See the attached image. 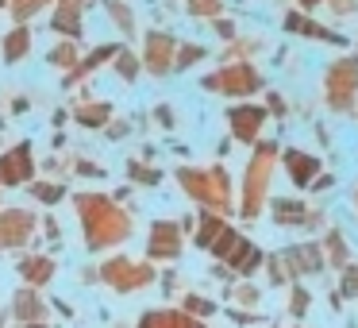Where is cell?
<instances>
[{
  "mask_svg": "<svg viewBox=\"0 0 358 328\" xmlns=\"http://www.w3.org/2000/svg\"><path fill=\"white\" fill-rule=\"evenodd\" d=\"M20 328H50V320H39V324H20Z\"/></svg>",
  "mask_w": 358,
  "mask_h": 328,
  "instance_id": "obj_39",
  "label": "cell"
},
{
  "mask_svg": "<svg viewBox=\"0 0 358 328\" xmlns=\"http://www.w3.org/2000/svg\"><path fill=\"white\" fill-rule=\"evenodd\" d=\"M143 62H147L150 74H170L173 62H178V50H173L170 35H147V50H143Z\"/></svg>",
  "mask_w": 358,
  "mask_h": 328,
  "instance_id": "obj_16",
  "label": "cell"
},
{
  "mask_svg": "<svg viewBox=\"0 0 358 328\" xmlns=\"http://www.w3.org/2000/svg\"><path fill=\"white\" fill-rule=\"evenodd\" d=\"M50 62L62 66V70H78V50H73L70 43H62V47H58L55 55H50Z\"/></svg>",
  "mask_w": 358,
  "mask_h": 328,
  "instance_id": "obj_32",
  "label": "cell"
},
{
  "mask_svg": "<svg viewBox=\"0 0 358 328\" xmlns=\"http://www.w3.org/2000/svg\"><path fill=\"white\" fill-rule=\"evenodd\" d=\"M135 328H208V320H196L189 317L185 309H173V305H162V309H147L139 320H135Z\"/></svg>",
  "mask_w": 358,
  "mask_h": 328,
  "instance_id": "obj_14",
  "label": "cell"
},
{
  "mask_svg": "<svg viewBox=\"0 0 358 328\" xmlns=\"http://www.w3.org/2000/svg\"><path fill=\"white\" fill-rule=\"evenodd\" d=\"M231 301H235V309H243V305H258L262 301V289L250 286V282H239V286L231 289Z\"/></svg>",
  "mask_w": 358,
  "mask_h": 328,
  "instance_id": "obj_29",
  "label": "cell"
},
{
  "mask_svg": "<svg viewBox=\"0 0 358 328\" xmlns=\"http://www.w3.org/2000/svg\"><path fill=\"white\" fill-rule=\"evenodd\" d=\"M73 209H78V220H81L85 247L93 251V255H108V251L124 247L135 235L131 212L108 193H78L73 197Z\"/></svg>",
  "mask_w": 358,
  "mask_h": 328,
  "instance_id": "obj_1",
  "label": "cell"
},
{
  "mask_svg": "<svg viewBox=\"0 0 358 328\" xmlns=\"http://www.w3.org/2000/svg\"><path fill=\"white\" fill-rule=\"evenodd\" d=\"M281 263H285L289 278H308V274H320L324 271V247L320 243H296V247H285L281 251Z\"/></svg>",
  "mask_w": 358,
  "mask_h": 328,
  "instance_id": "obj_10",
  "label": "cell"
},
{
  "mask_svg": "<svg viewBox=\"0 0 358 328\" xmlns=\"http://www.w3.org/2000/svg\"><path fill=\"white\" fill-rule=\"evenodd\" d=\"M116 70H120V78H124V81H131L135 74H139V58H135L131 50H120V55H116Z\"/></svg>",
  "mask_w": 358,
  "mask_h": 328,
  "instance_id": "obj_31",
  "label": "cell"
},
{
  "mask_svg": "<svg viewBox=\"0 0 358 328\" xmlns=\"http://www.w3.org/2000/svg\"><path fill=\"white\" fill-rule=\"evenodd\" d=\"M35 178V155L27 143L8 147L0 155V186H31Z\"/></svg>",
  "mask_w": 358,
  "mask_h": 328,
  "instance_id": "obj_9",
  "label": "cell"
},
{
  "mask_svg": "<svg viewBox=\"0 0 358 328\" xmlns=\"http://www.w3.org/2000/svg\"><path fill=\"white\" fill-rule=\"evenodd\" d=\"M120 328H127V324H120Z\"/></svg>",
  "mask_w": 358,
  "mask_h": 328,
  "instance_id": "obj_41",
  "label": "cell"
},
{
  "mask_svg": "<svg viewBox=\"0 0 358 328\" xmlns=\"http://www.w3.org/2000/svg\"><path fill=\"white\" fill-rule=\"evenodd\" d=\"M78 174H85V178H104V170L96 163H78Z\"/></svg>",
  "mask_w": 358,
  "mask_h": 328,
  "instance_id": "obj_35",
  "label": "cell"
},
{
  "mask_svg": "<svg viewBox=\"0 0 358 328\" xmlns=\"http://www.w3.org/2000/svg\"><path fill=\"white\" fill-rule=\"evenodd\" d=\"M201 86L212 89V93H224V97H250L258 86H262V78H258V70H250L247 62H239V66H227V70L204 78Z\"/></svg>",
  "mask_w": 358,
  "mask_h": 328,
  "instance_id": "obj_8",
  "label": "cell"
},
{
  "mask_svg": "<svg viewBox=\"0 0 358 328\" xmlns=\"http://www.w3.org/2000/svg\"><path fill=\"white\" fill-rule=\"evenodd\" d=\"M108 116H112L108 104H85V109H78V124H85V128H101V124H108Z\"/></svg>",
  "mask_w": 358,
  "mask_h": 328,
  "instance_id": "obj_26",
  "label": "cell"
},
{
  "mask_svg": "<svg viewBox=\"0 0 358 328\" xmlns=\"http://www.w3.org/2000/svg\"><path fill=\"white\" fill-rule=\"evenodd\" d=\"M201 58H204V50H201V47H193V43H189V47H181V50H178V62H173V70H185V66L201 62Z\"/></svg>",
  "mask_w": 358,
  "mask_h": 328,
  "instance_id": "obj_33",
  "label": "cell"
},
{
  "mask_svg": "<svg viewBox=\"0 0 358 328\" xmlns=\"http://www.w3.org/2000/svg\"><path fill=\"white\" fill-rule=\"evenodd\" d=\"M278 143H255V155L247 163L243 174V193H239V217L243 220H258L270 197V182H273V166H278Z\"/></svg>",
  "mask_w": 358,
  "mask_h": 328,
  "instance_id": "obj_3",
  "label": "cell"
},
{
  "mask_svg": "<svg viewBox=\"0 0 358 328\" xmlns=\"http://www.w3.org/2000/svg\"><path fill=\"white\" fill-rule=\"evenodd\" d=\"M127 174H131V182H139V186H158V182H162V174H158L155 166H143L139 158L127 163Z\"/></svg>",
  "mask_w": 358,
  "mask_h": 328,
  "instance_id": "obj_27",
  "label": "cell"
},
{
  "mask_svg": "<svg viewBox=\"0 0 358 328\" xmlns=\"http://www.w3.org/2000/svg\"><path fill=\"white\" fill-rule=\"evenodd\" d=\"M27 47H31V35H27V27H20V32H12L8 39H4V58H8V62H20V58L27 55Z\"/></svg>",
  "mask_w": 358,
  "mask_h": 328,
  "instance_id": "obj_23",
  "label": "cell"
},
{
  "mask_svg": "<svg viewBox=\"0 0 358 328\" xmlns=\"http://www.w3.org/2000/svg\"><path fill=\"white\" fill-rule=\"evenodd\" d=\"M27 189H31V197H35L39 205H58V201L66 197V189L58 186V182H31Z\"/></svg>",
  "mask_w": 358,
  "mask_h": 328,
  "instance_id": "obj_24",
  "label": "cell"
},
{
  "mask_svg": "<svg viewBox=\"0 0 358 328\" xmlns=\"http://www.w3.org/2000/svg\"><path fill=\"white\" fill-rule=\"evenodd\" d=\"M270 212H273V220H278V224H285V228H293V224H316V217H312L301 201H289V197H278V201L270 205Z\"/></svg>",
  "mask_w": 358,
  "mask_h": 328,
  "instance_id": "obj_20",
  "label": "cell"
},
{
  "mask_svg": "<svg viewBox=\"0 0 358 328\" xmlns=\"http://www.w3.org/2000/svg\"><path fill=\"white\" fill-rule=\"evenodd\" d=\"M281 163H285V174H289V182H293L296 189H308L312 182H316V174H320V158L304 155V151H285Z\"/></svg>",
  "mask_w": 358,
  "mask_h": 328,
  "instance_id": "obj_17",
  "label": "cell"
},
{
  "mask_svg": "<svg viewBox=\"0 0 358 328\" xmlns=\"http://www.w3.org/2000/svg\"><path fill=\"white\" fill-rule=\"evenodd\" d=\"M320 247H324V263L331 266V271H347L350 266V247H347V240H343V232H324V240H320Z\"/></svg>",
  "mask_w": 358,
  "mask_h": 328,
  "instance_id": "obj_19",
  "label": "cell"
},
{
  "mask_svg": "<svg viewBox=\"0 0 358 328\" xmlns=\"http://www.w3.org/2000/svg\"><path fill=\"white\" fill-rule=\"evenodd\" d=\"M262 124H266V109H258V104H235L227 112V128L239 143H258Z\"/></svg>",
  "mask_w": 358,
  "mask_h": 328,
  "instance_id": "obj_13",
  "label": "cell"
},
{
  "mask_svg": "<svg viewBox=\"0 0 358 328\" xmlns=\"http://www.w3.org/2000/svg\"><path fill=\"white\" fill-rule=\"evenodd\" d=\"M16 271H20V278H24V286L43 289V286H50V282H55L58 263H55L50 255H24V259L16 263Z\"/></svg>",
  "mask_w": 358,
  "mask_h": 328,
  "instance_id": "obj_15",
  "label": "cell"
},
{
  "mask_svg": "<svg viewBox=\"0 0 358 328\" xmlns=\"http://www.w3.org/2000/svg\"><path fill=\"white\" fill-rule=\"evenodd\" d=\"M266 278L273 282V286H293V278H289L285 263H281V255H266Z\"/></svg>",
  "mask_w": 358,
  "mask_h": 328,
  "instance_id": "obj_28",
  "label": "cell"
},
{
  "mask_svg": "<svg viewBox=\"0 0 358 328\" xmlns=\"http://www.w3.org/2000/svg\"><path fill=\"white\" fill-rule=\"evenodd\" d=\"M181 309H185L189 317H196V320H208V317H216L220 305L212 301V297H204V294H185L181 297Z\"/></svg>",
  "mask_w": 358,
  "mask_h": 328,
  "instance_id": "obj_21",
  "label": "cell"
},
{
  "mask_svg": "<svg viewBox=\"0 0 358 328\" xmlns=\"http://www.w3.org/2000/svg\"><path fill=\"white\" fill-rule=\"evenodd\" d=\"M239 240H243V232H235V228H227V232H224V240H220L216 247H212V255H216L220 263H227V255L235 251V243H239Z\"/></svg>",
  "mask_w": 358,
  "mask_h": 328,
  "instance_id": "obj_30",
  "label": "cell"
},
{
  "mask_svg": "<svg viewBox=\"0 0 358 328\" xmlns=\"http://www.w3.org/2000/svg\"><path fill=\"white\" fill-rule=\"evenodd\" d=\"M324 97L335 112H350V104L358 101V58H339L327 66Z\"/></svg>",
  "mask_w": 358,
  "mask_h": 328,
  "instance_id": "obj_5",
  "label": "cell"
},
{
  "mask_svg": "<svg viewBox=\"0 0 358 328\" xmlns=\"http://www.w3.org/2000/svg\"><path fill=\"white\" fill-rule=\"evenodd\" d=\"M355 205H358V193H355Z\"/></svg>",
  "mask_w": 358,
  "mask_h": 328,
  "instance_id": "obj_40",
  "label": "cell"
},
{
  "mask_svg": "<svg viewBox=\"0 0 358 328\" xmlns=\"http://www.w3.org/2000/svg\"><path fill=\"white\" fill-rule=\"evenodd\" d=\"M227 271H231V278H255L258 271H266V251L258 247V243H250L247 235H243L239 243H235V251L227 255Z\"/></svg>",
  "mask_w": 358,
  "mask_h": 328,
  "instance_id": "obj_12",
  "label": "cell"
},
{
  "mask_svg": "<svg viewBox=\"0 0 358 328\" xmlns=\"http://www.w3.org/2000/svg\"><path fill=\"white\" fill-rule=\"evenodd\" d=\"M8 317L16 320V328H20V324H39V320L50 317V305H47V297H43L39 289L24 286V289H16V294H12Z\"/></svg>",
  "mask_w": 358,
  "mask_h": 328,
  "instance_id": "obj_11",
  "label": "cell"
},
{
  "mask_svg": "<svg viewBox=\"0 0 358 328\" xmlns=\"http://www.w3.org/2000/svg\"><path fill=\"white\" fill-rule=\"evenodd\" d=\"M231 320H235V324H255V320H262V317H258V313H243V309H235V305H231Z\"/></svg>",
  "mask_w": 358,
  "mask_h": 328,
  "instance_id": "obj_34",
  "label": "cell"
},
{
  "mask_svg": "<svg viewBox=\"0 0 358 328\" xmlns=\"http://www.w3.org/2000/svg\"><path fill=\"white\" fill-rule=\"evenodd\" d=\"M158 120H162V124H166V128H170V124H173V112H170V104H162V109H158Z\"/></svg>",
  "mask_w": 358,
  "mask_h": 328,
  "instance_id": "obj_37",
  "label": "cell"
},
{
  "mask_svg": "<svg viewBox=\"0 0 358 328\" xmlns=\"http://www.w3.org/2000/svg\"><path fill=\"white\" fill-rule=\"evenodd\" d=\"M227 217H216V212H201V217H196V232H193V243L201 251H212L216 247L220 240H224V232H227Z\"/></svg>",
  "mask_w": 358,
  "mask_h": 328,
  "instance_id": "obj_18",
  "label": "cell"
},
{
  "mask_svg": "<svg viewBox=\"0 0 358 328\" xmlns=\"http://www.w3.org/2000/svg\"><path fill=\"white\" fill-rule=\"evenodd\" d=\"M178 182L196 205L201 212H216V217H227L235 212V189H231V174L224 166H181Z\"/></svg>",
  "mask_w": 358,
  "mask_h": 328,
  "instance_id": "obj_2",
  "label": "cell"
},
{
  "mask_svg": "<svg viewBox=\"0 0 358 328\" xmlns=\"http://www.w3.org/2000/svg\"><path fill=\"white\" fill-rule=\"evenodd\" d=\"M308 305H312V294H308V289L301 286V282H293V286H289V301H285V313H289V317H296V320H301L304 313H308Z\"/></svg>",
  "mask_w": 358,
  "mask_h": 328,
  "instance_id": "obj_22",
  "label": "cell"
},
{
  "mask_svg": "<svg viewBox=\"0 0 358 328\" xmlns=\"http://www.w3.org/2000/svg\"><path fill=\"white\" fill-rule=\"evenodd\" d=\"M331 182H335V178H331V174H320V178H316V182H312V189H327V186H331Z\"/></svg>",
  "mask_w": 358,
  "mask_h": 328,
  "instance_id": "obj_38",
  "label": "cell"
},
{
  "mask_svg": "<svg viewBox=\"0 0 358 328\" xmlns=\"http://www.w3.org/2000/svg\"><path fill=\"white\" fill-rule=\"evenodd\" d=\"M96 274L112 294H139V289L158 282V266L150 259H127V255H108L104 263H96Z\"/></svg>",
  "mask_w": 358,
  "mask_h": 328,
  "instance_id": "obj_4",
  "label": "cell"
},
{
  "mask_svg": "<svg viewBox=\"0 0 358 328\" xmlns=\"http://www.w3.org/2000/svg\"><path fill=\"white\" fill-rule=\"evenodd\" d=\"M35 220L31 209H0V251H20L35 240Z\"/></svg>",
  "mask_w": 358,
  "mask_h": 328,
  "instance_id": "obj_7",
  "label": "cell"
},
{
  "mask_svg": "<svg viewBox=\"0 0 358 328\" xmlns=\"http://www.w3.org/2000/svg\"><path fill=\"white\" fill-rule=\"evenodd\" d=\"M181 251H185L181 220H155L147 232V259L150 263H178Z\"/></svg>",
  "mask_w": 358,
  "mask_h": 328,
  "instance_id": "obj_6",
  "label": "cell"
},
{
  "mask_svg": "<svg viewBox=\"0 0 358 328\" xmlns=\"http://www.w3.org/2000/svg\"><path fill=\"white\" fill-rule=\"evenodd\" d=\"M285 27H289V32H301V35H316V39H327V43H343L335 32H324V27L308 24L304 16H289V20H285Z\"/></svg>",
  "mask_w": 358,
  "mask_h": 328,
  "instance_id": "obj_25",
  "label": "cell"
},
{
  "mask_svg": "<svg viewBox=\"0 0 358 328\" xmlns=\"http://www.w3.org/2000/svg\"><path fill=\"white\" fill-rule=\"evenodd\" d=\"M43 232H47L50 240H58V232H62V228H58V220H55V217H47V220H43Z\"/></svg>",
  "mask_w": 358,
  "mask_h": 328,
  "instance_id": "obj_36",
  "label": "cell"
}]
</instances>
